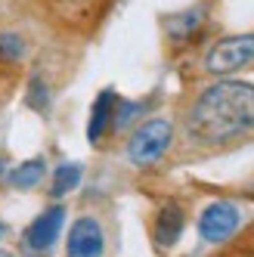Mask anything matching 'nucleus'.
<instances>
[{
  "label": "nucleus",
  "mask_w": 254,
  "mask_h": 257,
  "mask_svg": "<svg viewBox=\"0 0 254 257\" xmlns=\"http://www.w3.org/2000/svg\"><path fill=\"white\" fill-rule=\"evenodd\" d=\"M254 131V84L217 81L195 96L186 115V134L195 143L217 146Z\"/></svg>",
  "instance_id": "obj_1"
},
{
  "label": "nucleus",
  "mask_w": 254,
  "mask_h": 257,
  "mask_svg": "<svg viewBox=\"0 0 254 257\" xmlns=\"http://www.w3.org/2000/svg\"><path fill=\"white\" fill-rule=\"evenodd\" d=\"M38 4H41V10L50 22L84 34V31L99 25V19L105 16L112 0H38Z\"/></svg>",
  "instance_id": "obj_2"
},
{
  "label": "nucleus",
  "mask_w": 254,
  "mask_h": 257,
  "mask_svg": "<svg viewBox=\"0 0 254 257\" xmlns=\"http://www.w3.org/2000/svg\"><path fill=\"white\" fill-rule=\"evenodd\" d=\"M171 143H174V124L168 118H149L127 140V158L137 168H149L171 149Z\"/></svg>",
  "instance_id": "obj_3"
},
{
  "label": "nucleus",
  "mask_w": 254,
  "mask_h": 257,
  "mask_svg": "<svg viewBox=\"0 0 254 257\" xmlns=\"http://www.w3.org/2000/svg\"><path fill=\"white\" fill-rule=\"evenodd\" d=\"M251 62H254V34H232V38L217 41L208 50L205 71L223 78V75H232V71L251 65Z\"/></svg>",
  "instance_id": "obj_4"
},
{
  "label": "nucleus",
  "mask_w": 254,
  "mask_h": 257,
  "mask_svg": "<svg viewBox=\"0 0 254 257\" xmlns=\"http://www.w3.org/2000/svg\"><path fill=\"white\" fill-rule=\"evenodd\" d=\"M239 223H242L239 208L229 205V201H214V205H208L202 211V217H198V235L211 245H220L239 229Z\"/></svg>",
  "instance_id": "obj_5"
},
{
  "label": "nucleus",
  "mask_w": 254,
  "mask_h": 257,
  "mask_svg": "<svg viewBox=\"0 0 254 257\" xmlns=\"http://www.w3.org/2000/svg\"><path fill=\"white\" fill-rule=\"evenodd\" d=\"M105 251V232L99 226L96 217H81L75 220V226L68 232L65 254L68 257H102Z\"/></svg>",
  "instance_id": "obj_6"
},
{
  "label": "nucleus",
  "mask_w": 254,
  "mask_h": 257,
  "mask_svg": "<svg viewBox=\"0 0 254 257\" xmlns=\"http://www.w3.org/2000/svg\"><path fill=\"white\" fill-rule=\"evenodd\" d=\"M62 223H65V208L56 205V208H47L34 223L25 229V248L31 254H44L56 245V238L62 232Z\"/></svg>",
  "instance_id": "obj_7"
},
{
  "label": "nucleus",
  "mask_w": 254,
  "mask_h": 257,
  "mask_svg": "<svg viewBox=\"0 0 254 257\" xmlns=\"http://www.w3.org/2000/svg\"><path fill=\"white\" fill-rule=\"evenodd\" d=\"M183 226H186V214L177 201H168L161 205L158 217H155V242L158 248H174L183 235Z\"/></svg>",
  "instance_id": "obj_8"
},
{
  "label": "nucleus",
  "mask_w": 254,
  "mask_h": 257,
  "mask_svg": "<svg viewBox=\"0 0 254 257\" xmlns=\"http://www.w3.org/2000/svg\"><path fill=\"white\" fill-rule=\"evenodd\" d=\"M115 108H118L115 90H102L93 102V108H90V121H87V140L93 146L105 137L108 127H115Z\"/></svg>",
  "instance_id": "obj_9"
},
{
  "label": "nucleus",
  "mask_w": 254,
  "mask_h": 257,
  "mask_svg": "<svg viewBox=\"0 0 254 257\" xmlns=\"http://www.w3.org/2000/svg\"><path fill=\"white\" fill-rule=\"evenodd\" d=\"M44 168H47L44 158H31V161H25V164L10 171V183L16 189H34L44 180Z\"/></svg>",
  "instance_id": "obj_10"
},
{
  "label": "nucleus",
  "mask_w": 254,
  "mask_h": 257,
  "mask_svg": "<svg viewBox=\"0 0 254 257\" xmlns=\"http://www.w3.org/2000/svg\"><path fill=\"white\" fill-rule=\"evenodd\" d=\"M202 19H205V7H195V10H186V13H180V16H171V22H168L171 38H177V41L189 38V34L202 25Z\"/></svg>",
  "instance_id": "obj_11"
},
{
  "label": "nucleus",
  "mask_w": 254,
  "mask_h": 257,
  "mask_svg": "<svg viewBox=\"0 0 254 257\" xmlns=\"http://www.w3.org/2000/svg\"><path fill=\"white\" fill-rule=\"evenodd\" d=\"M81 183V164H59L53 174V195H68Z\"/></svg>",
  "instance_id": "obj_12"
},
{
  "label": "nucleus",
  "mask_w": 254,
  "mask_h": 257,
  "mask_svg": "<svg viewBox=\"0 0 254 257\" xmlns=\"http://www.w3.org/2000/svg\"><path fill=\"white\" fill-rule=\"evenodd\" d=\"M22 53H25V41L19 38V34H0V65H13V62H19L22 59Z\"/></svg>",
  "instance_id": "obj_13"
},
{
  "label": "nucleus",
  "mask_w": 254,
  "mask_h": 257,
  "mask_svg": "<svg viewBox=\"0 0 254 257\" xmlns=\"http://www.w3.org/2000/svg\"><path fill=\"white\" fill-rule=\"evenodd\" d=\"M28 105L34 108V112H41V115L50 108V93H47V84L41 78H34L28 84Z\"/></svg>",
  "instance_id": "obj_14"
},
{
  "label": "nucleus",
  "mask_w": 254,
  "mask_h": 257,
  "mask_svg": "<svg viewBox=\"0 0 254 257\" xmlns=\"http://www.w3.org/2000/svg\"><path fill=\"white\" fill-rule=\"evenodd\" d=\"M232 257H254V226L242 235V242L235 245V251H232Z\"/></svg>",
  "instance_id": "obj_15"
},
{
  "label": "nucleus",
  "mask_w": 254,
  "mask_h": 257,
  "mask_svg": "<svg viewBox=\"0 0 254 257\" xmlns=\"http://www.w3.org/2000/svg\"><path fill=\"white\" fill-rule=\"evenodd\" d=\"M7 232V226H4V220H0V235H4Z\"/></svg>",
  "instance_id": "obj_16"
}]
</instances>
